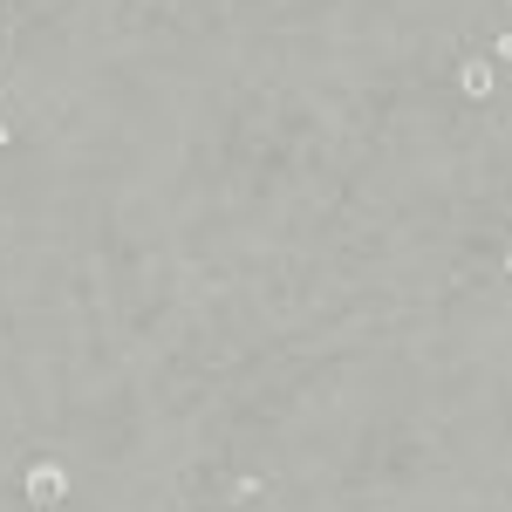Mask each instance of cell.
<instances>
[{
	"label": "cell",
	"mask_w": 512,
	"mask_h": 512,
	"mask_svg": "<svg viewBox=\"0 0 512 512\" xmlns=\"http://www.w3.org/2000/svg\"><path fill=\"white\" fill-rule=\"evenodd\" d=\"M14 492H21L28 512H69V499H76V472H69L62 458H28Z\"/></svg>",
	"instance_id": "6da1fadb"
},
{
	"label": "cell",
	"mask_w": 512,
	"mask_h": 512,
	"mask_svg": "<svg viewBox=\"0 0 512 512\" xmlns=\"http://www.w3.org/2000/svg\"><path fill=\"white\" fill-rule=\"evenodd\" d=\"M451 96H458L465 110H492V103L506 96V76L492 69V55H485V48H465V55L451 62Z\"/></svg>",
	"instance_id": "7a4b0ae2"
}]
</instances>
